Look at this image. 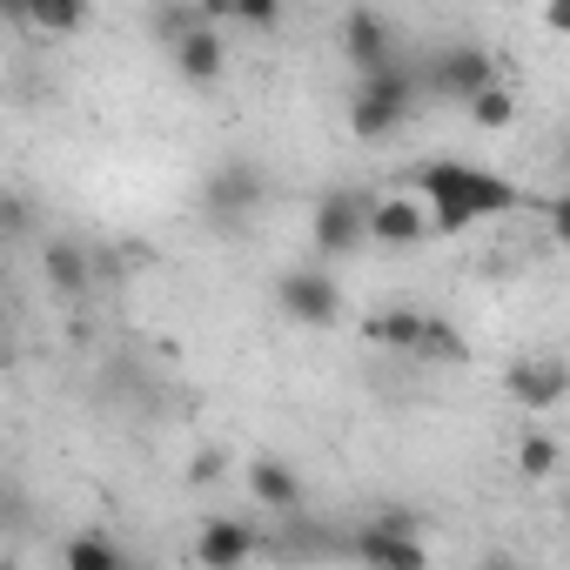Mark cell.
Listing matches in <instances>:
<instances>
[{
    "instance_id": "cell-7",
    "label": "cell",
    "mask_w": 570,
    "mask_h": 570,
    "mask_svg": "<svg viewBox=\"0 0 570 570\" xmlns=\"http://www.w3.org/2000/svg\"><path fill=\"white\" fill-rule=\"evenodd\" d=\"M343 55H350L356 81H363V75H390V68H403L396 28H390L383 14H370V8H356V14L343 21Z\"/></svg>"
},
{
    "instance_id": "cell-3",
    "label": "cell",
    "mask_w": 570,
    "mask_h": 570,
    "mask_svg": "<svg viewBox=\"0 0 570 570\" xmlns=\"http://www.w3.org/2000/svg\"><path fill=\"white\" fill-rule=\"evenodd\" d=\"M370 202H376V195H363V188H330V195L316 202L309 235H316V255H323V262H343V255H356V248L370 242Z\"/></svg>"
},
{
    "instance_id": "cell-9",
    "label": "cell",
    "mask_w": 570,
    "mask_h": 570,
    "mask_svg": "<svg viewBox=\"0 0 570 570\" xmlns=\"http://www.w3.org/2000/svg\"><path fill=\"white\" fill-rule=\"evenodd\" d=\"M168 55H175V75H181L188 88H215L222 68H228V48H222L215 21H202V28H188L181 41H168Z\"/></svg>"
},
{
    "instance_id": "cell-18",
    "label": "cell",
    "mask_w": 570,
    "mask_h": 570,
    "mask_svg": "<svg viewBox=\"0 0 570 570\" xmlns=\"http://www.w3.org/2000/svg\"><path fill=\"white\" fill-rule=\"evenodd\" d=\"M370 336L390 343V350H416V336H423V309H390V316L370 323Z\"/></svg>"
},
{
    "instance_id": "cell-5",
    "label": "cell",
    "mask_w": 570,
    "mask_h": 570,
    "mask_svg": "<svg viewBox=\"0 0 570 570\" xmlns=\"http://www.w3.org/2000/svg\"><path fill=\"white\" fill-rule=\"evenodd\" d=\"M350 550H356L363 570H430V550H423V537H416L410 517H376V523H363V530L350 537Z\"/></svg>"
},
{
    "instance_id": "cell-21",
    "label": "cell",
    "mask_w": 570,
    "mask_h": 570,
    "mask_svg": "<svg viewBox=\"0 0 570 570\" xmlns=\"http://www.w3.org/2000/svg\"><path fill=\"white\" fill-rule=\"evenodd\" d=\"M14 21H21V28H41V35H75V28L88 21V8H21Z\"/></svg>"
},
{
    "instance_id": "cell-4",
    "label": "cell",
    "mask_w": 570,
    "mask_h": 570,
    "mask_svg": "<svg viewBox=\"0 0 570 570\" xmlns=\"http://www.w3.org/2000/svg\"><path fill=\"white\" fill-rule=\"evenodd\" d=\"M275 303H282V316L303 323V330H336L343 323V289H336L330 268H289L275 282Z\"/></svg>"
},
{
    "instance_id": "cell-16",
    "label": "cell",
    "mask_w": 570,
    "mask_h": 570,
    "mask_svg": "<svg viewBox=\"0 0 570 570\" xmlns=\"http://www.w3.org/2000/svg\"><path fill=\"white\" fill-rule=\"evenodd\" d=\"M410 356H416V363H470V343H463L443 316H423V336H416Z\"/></svg>"
},
{
    "instance_id": "cell-13",
    "label": "cell",
    "mask_w": 570,
    "mask_h": 570,
    "mask_svg": "<svg viewBox=\"0 0 570 570\" xmlns=\"http://www.w3.org/2000/svg\"><path fill=\"white\" fill-rule=\"evenodd\" d=\"M248 497L268 503V510H303V476L282 456H255L248 463Z\"/></svg>"
},
{
    "instance_id": "cell-15",
    "label": "cell",
    "mask_w": 570,
    "mask_h": 570,
    "mask_svg": "<svg viewBox=\"0 0 570 570\" xmlns=\"http://www.w3.org/2000/svg\"><path fill=\"white\" fill-rule=\"evenodd\" d=\"M61 570H128V557H121V543L108 530H81V537H68Z\"/></svg>"
},
{
    "instance_id": "cell-14",
    "label": "cell",
    "mask_w": 570,
    "mask_h": 570,
    "mask_svg": "<svg viewBox=\"0 0 570 570\" xmlns=\"http://www.w3.org/2000/svg\"><path fill=\"white\" fill-rule=\"evenodd\" d=\"M41 268H48V289H61V296H88V282H95L81 242H48L41 248Z\"/></svg>"
},
{
    "instance_id": "cell-8",
    "label": "cell",
    "mask_w": 570,
    "mask_h": 570,
    "mask_svg": "<svg viewBox=\"0 0 570 570\" xmlns=\"http://www.w3.org/2000/svg\"><path fill=\"white\" fill-rule=\"evenodd\" d=\"M262 550V530L242 517H208L195 530V563L202 570H248V557Z\"/></svg>"
},
{
    "instance_id": "cell-12",
    "label": "cell",
    "mask_w": 570,
    "mask_h": 570,
    "mask_svg": "<svg viewBox=\"0 0 570 570\" xmlns=\"http://www.w3.org/2000/svg\"><path fill=\"white\" fill-rule=\"evenodd\" d=\"M563 390H570V376H563L557 356H543V363H517V370H510V396H517L523 410H557Z\"/></svg>"
},
{
    "instance_id": "cell-23",
    "label": "cell",
    "mask_w": 570,
    "mask_h": 570,
    "mask_svg": "<svg viewBox=\"0 0 570 570\" xmlns=\"http://www.w3.org/2000/svg\"><path fill=\"white\" fill-rule=\"evenodd\" d=\"M0 570H28V563H21V557H0Z\"/></svg>"
},
{
    "instance_id": "cell-1",
    "label": "cell",
    "mask_w": 570,
    "mask_h": 570,
    "mask_svg": "<svg viewBox=\"0 0 570 570\" xmlns=\"http://www.w3.org/2000/svg\"><path fill=\"white\" fill-rule=\"evenodd\" d=\"M416 195H423V222L436 235H456L470 222H490V215H510V208H530V195L476 161H430L416 168Z\"/></svg>"
},
{
    "instance_id": "cell-17",
    "label": "cell",
    "mask_w": 570,
    "mask_h": 570,
    "mask_svg": "<svg viewBox=\"0 0 570 570\" xmlns=\"http://www.w3.org/2000/svg\"><path fill=\"white\" fill-rule=\"evenodd\" d=\"M463 108H470V121H476V128H510V121H517V95H510L503 81H497V88H483V95H470Z\"/></svg>"
},
{
    "instance_id": "cell-6",
    "label": "cell",
    "mask_w": 570,
    "mask_h": 570,
    "mask_svg": "<svg viewBox=\"0 0 570 570\" xmlns=\"http://www.w3.org/2000/svg\"><path fill=\"white\" fill-rule=\"evenodd\" d=\"M262 202H268V181H262V168H255V161H222V168L208 175V188H202V208L215 215V228H228V222L255 215Z\"/></svg>"
},
{
    "instance_id": "cell-19",
    "label": "cell",
    "mask_w": 570,
    "mask_h": 570,
    "mask_svg": "<svg viewBox=\"0 0 570 570\" xmlns=\"http://www.w3.org/2000/svg\"><path fill=\"white\" fill-rule=\"evenodd\" d=\"M517 470H523L530 483L557 476V436H523V443H517Z\"/></svg>"
},
{
    "instance_id": "cell-20",
    "label": "cell",
    "mask_w": 570,
    "mask_h": 570,
    "mask_svg": "<svg viewBox=\"0 0 570 570\" xmlns=\"http://www.w3.org/2000/svg\"><path fill=\"white\" fill-rule=\"evenodd\" d=\"M208 21H242V28H275L282 8L275 0H228V8H208Z\"/></svg>"
},
{
    "instance_id": "cell-11",
    "label": "cell",
    "mask_w": 570,
    "mask_h": 570,
    "mask_svg": "<svg viewBox=\"0 0 570 570\" xmlns=\"http://www.w3.org/2000/svg\"><path fill=\"white\" fill-rule=\"evenodd\" d=\"M423 235H430V222H423V202H410V195L370 202V242H383V248H416Z\"/></svg>"
},
{
    "instance_id": "cell-2",
    "label": "cell",
    "mask_w": 570,
    "mask_h": 570,
    "mask_svg": "<svg viewBox=\"0 0 570 570\" xmlns=\"http://www.w3.org/2000/svg\"><path fill=\"white\" fill-rule=\"evenodd\" d=\"M416 95H423V75H416L410 61L390 68V75H363L356 95H350V135H356V141H383V135H396V128L410 121Z\"/></svg>"
},
{
    "instance_id": "cell-10",
    "label": "cell",
    "mask_w": 570,
    "mask_h": 570,
    "mask_svg": "<svg viewBox=\"0 0 570 570\" xmlns=\"http://www.w3.org/2000/svg\"><path fill=\"white\" fill-rule=\"evenodd\" d=\"M450 101H470V95H483V88H497V61H490V48H450V55H436V75H430Z\"/></svg>"
},
{
    "instance_id": "cell-22",
    "label": "cell",
    "mask_w": 570,
    "mask_h": 570,
    "mask_svg": "<svg viewBox=\"0 0 570 570\" xmlns=\"http://www.w3.org/2000/svg\"><path fill=\"white\" fill-rule=\"evenodd\" d=\"M28 215H35V202H28V195H14V188L0 195V235H28V228H35Z\"/></svg>"
}]
</instances>
